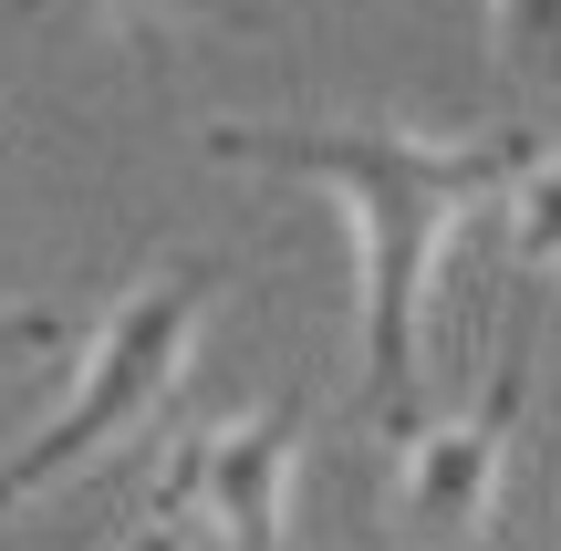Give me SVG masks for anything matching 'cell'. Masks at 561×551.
<instances>
[{
	"label": "cell",
	"instance_id": "cell-1",
	"mask_svg": "<svg viewBox=\"0 0 561 551\" xmlns=\"http://www.w3.org/2000/svg\"><path fill=\"white\" fill-rule=\"evenodd\" d=\"M541 136H479V146H426V136H375V125H208L219 167H271L354 198L364 229V416L385 437H426V261L437 229L468 219L520 177Z\"/></svg>",
	"mask_w": 561,
	"mask_h": 551
},
{
	"label": "cell",
	"instance_id": "cell-2",
	"mask_svg": "<svg viewBox=\"0 0 561 551\" xmlns=\"http://www.w3.org/2000/svg\"><path fill=\"white\" fill-rule=\"evenodd\" d=\"M208 302H219V271L208 261H157L146 271V282L94 323V354H83L73 395L53 406V427L21 437V448L0 458V510L32 500V490H53V479H73V469H94L115 437H136L146 416L167 406V386H178Z\"/></svg>",
	"mask_w": 561,
	"mask_h": 551
},
{
	"label": "cell",
	"instance_id": "cell-3",
	"mask_svg": "<svg viewBox=\"0 0 561 551\" xmlns=\"http://www.w3.org/2000/svg\"><path fill=\"white\" fill-rule=\"evenodd\" d=\"M520 386H530V302H510L500 323V365H489V395L447 427L405 437V479H396V531L416 551H458L479 541L489 500H500L510 437H520Z\"/></svg>",
	"mask_w": 561,
	"mask_h": 551
},
{
	"label": "cell",
	"instance_id": "cell-4",
	"mask_svg": "<svg viewBox=\"0 0 561 551\" xmlns=\"http://www.w3.org/2000/svg\"><path fill=\"white\" fill-rule=\"evenodd\" d=\"M167 490L187 500L208 551H280V520H291V416L261 406L240 427H208L167 469Z\"/></svg>",
	"mask_w": 561,
	"mask_h": 551
},
{
	"label": "cell",
	"instance_id": "cell-5",
	"mask_svg": "<svg viewBox=\"0 0 561 551\" xmlns=\"http://www.w3.org/2000/svg\"><path fill=\"white\" fill-rule=\"evenodd\" d=\"M500 198H510V250H520V271H561V146H530Z\"/></svg>",
	"mask_w": 561,
	"mask_h": 551
},
{
	"label": "cell",
	"instance_id": "cell-6",
	"mask_svg": "<svg viewBox=\"0 0 561 551\" xmlns=\"http://www.w3.org/2000/svg\"><path fill=\"white\" fill-rule=\"evenodd\" d=\"M489 42H500L510 83H551L561 94V0H489Z\"/></svg>",
	"mask_w": 561,
	"mask_h": 551
},
{
	"label": "cell",
	"instance_id": "cell-7",
	"mask_svg": "<svg viewBox=\"0 0 561 551\" xmlns=\"http://www.w3.org/2000/svg\"><path fill=\"white\" fill-rule=\"evenodd\" d=\"M73 11L115 21V32H167V21H198V32H280L271 0H73Z\"/></svg>",
	"mask_w": 561,
	"mask_h": 551
},
{
	"label": "cell",
	"instance_id": "cell-8",
	"mask_svg": "<svg viewBox=\"0 0 561 551\" xmlns=\"http://www.w3.org/2000/svg\"><path fill=\"white\" fill-rule=\"evenodd\" d=\"M125 551H208V541H198V520H187V500L157 479V500H146V520H136V541H125Z\"/></svg>",
	"mask_w": 561,
	"mask_h": 551
},
{
	"label": "cell",
	"instance_id": "cell-9",
	"mask_svg": "<svg viewBox=\"0 0 561 551\" xmlns=\"http://www.w3.org/2000/svg\"><path fill=\"white\" fill-rule=\"evenodd\" d=\"M53 344H62L53 312H0V365H21V354H53Z\"/></svg>",
	"mask_w": 561,
	"mask_h": 551
}]
</instances>
